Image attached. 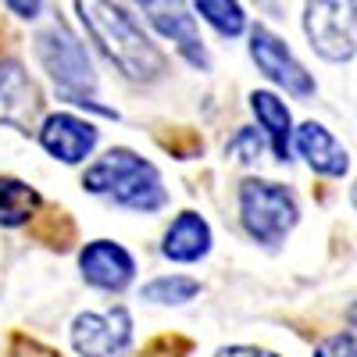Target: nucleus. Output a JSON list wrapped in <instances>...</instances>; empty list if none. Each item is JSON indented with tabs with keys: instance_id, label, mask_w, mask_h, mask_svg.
<instances>
[{
	"instance_id": "1",
	"label": "nucleus",
	"mask_w": 357,
	"mask_h": 357,
	"mask_svg": "<svg viewBox=\"0 0 357 357\" xmlns=\"http://www.w3.org/2000/svg\"><path fill=\"white\" fill-rule=\"evenodd\" d=\"M79 18L89 29L104 54L118 65L126 79L132 82H154L165 72V54L146 40V33L132 22L129 11H122L114 0H75Z\"/></svg>"
},
{
	"instance_id": "2",
	"label": "nucleus",
	"mask_w": 357,
	"mask_h": 357,
	"mask_svg": "<svg viewBox=\"0 0 357 357\" xmlns=\"http://www.w3.org/2000/svg\"><path fill=\"white\" fill-rule=\"evenodd\" d=\"M82 186L93 197H104L114 207L139 211V215L161 211L168 200L161 172L151 161H143L139 154L126 151V146H114V151H107L104 158L89 165L82 175Z\"/></svg>"
},
{
	"instance_id": "3",
	"label": "nucleus",
	"mask_w": 357,
	"mask_h": 357,
	"mask_svg": "<svg viewBox=\"0 0 357 357\" xmlns=\"http://www.w3.org/2000/svg\"><path fill=\"white\" fill-rule=\"evenodd\" d=\"M36 54L43 68L50 72L57 93L72 104H93V93H97V72H93V61H89L86 47L68 33L65 25H50L36 36Z\"/></svg>"
},
{
	"instance_id": "4",
	"label": "nucleus",
	"mask_w": 357,
	"mask_h": 357,
	"mask_svg": "<svg viewBox=\"0 0 357 357\" xmlns=\"http://www.w3.org/2000/svg\"><path fill=\"white\" fill-rule=\"evenodd\" d=\"M240 218L257 243L275 247L296 225L301 207H296V197L286 186L268 183V178H247L240 186Z\"/></svg>"
},
{
	"instance_id": "5",
	"label": "nucleus",
	"mask_w": 357,
	"mask_h": 357,
	"mask_svg": "<svg viewBox=\"0 0 357 357\" xmlns=\"http://www.w3.org/2000/svg\"><path fill=\"white\" fill-rule=\"evenodd\" d=\"M354 0H307L304 33L325 61H350L354 57Z\"/></svg>"
},
{
	"instance_id": "6",
	"label": "nucleus",
	"mask_w": 357,
	"mask_h": 357,
	"mask_svg": "<svg viewBox=\"0 0 357 357\" xmlns=\"http://www.w3.org/2000/svg\"><path fill=\"white\" fill-rule=\"evenodd\" d=\"M132 343V318L126 307L86 311L72 321V347L79 357H126Z\"/></svg>"
},
{
	"instance_id": "7",
	"label": "nucleus",
	"mask_w": 357,
	"mask_h": 357,
	"mask_svg": "<svg viewBox=\"0 0 357 357\" xmlns=\"http://www.w3.org/2000/svg\"><path fill=\"white\" fill-rule=\"evenodd\" d=\"M136 4H139V11L146 15V22H151L168 43H175V50L183 54L190 65H197V68L211 65L207 47H204V40H200L197 18H193V11H190L186 0H136Z\"/></svg>"
},
{
	"instance_id": "8",
	"label": "nucleus",
	"mask_w": 357,
	"mask_h": 357,
	"mask_svg": "<svg viewBox=\"0 0 357 357\" xmlns=\"http://www.w3.org/2000/svg\"><path fill=\"white\" fill-rule=\"evenodd\" d=\"M250 57L275 86L286 89V93H293V97H311L314 93L311 72L296 61L293 50L275 33H268L264 25H254V33H250Z\"/></svg>"
},
{
	"instance_id": "9",
	"label": "nucleus",
	"mask_w": 357,
	"mask_h": 357,
	"mask_svg": "<svg viewBox=\"0 0 357 357\" xmlns=\"http://www.w3.org/2000/svg\"><path fill=\"white\" fill-rule=\"evenodd\" d=\"M40 132V143L50 158H57L61 165H82L89 154H93L97 146V129L93 122H86V118H75L68 111L61 114H47L43 126L36 129Z\"/></svg>"
},
{
	"instance_id": "10",
	"label": "nucleus",
	"mask_w": 357,
	"mask_h": 357,
	"mask_svg": "<svg viewBox=\"0 0 357 357\" xmlns=\"http://www.w3.org/2000/svg\"><path fill=\"white\" fill-rule=\"evenodd\" d=\"M79 268H82V279L97 289L107 293H122L132 275H136V261L122 243H111V240H93L86 243L79 254Z\"/></svg>"
},
{
	"instance_id": "11",
	"label": "nucleus",
	"mask_w": 357,
	"mask_h": 357,
	"mask_svg": "<svg viewBox=\"0 0 357 357\" xmlns=\"http://www.w3.org/2000/svg\"><path fill=\"white\" fill-rule=\"evenodd\" d=\"M40 111L36 82L18 61H0V126H11L18 132H33Z\"/></svg>"
},
{
	"instance_id": "12",
	"label": "nucleus",
	"mask_w": 357,
	"mask_h": 357,
	"mask_svg": "<svg viewBox=\"0 0 357 357\" xmlns=\"http://www.w3.org/2000/svg\"><path fill=\"white\" fill-rule=\"evenodd\" d=\"M296 151H301V158H307V165L318 175L340 178V175L350 172V154L336 143V136L318 122H304L301 129H296Z\"/></svg>"
},
{
	"instance_id": "13",
	"label": "nucleus",
	"mask_w": 357,
	"mask_h": 357,
	"mask_svg": "<svg viewBox=\"0 0 357 357\" xmlns=\"http://www.w3.org/2000/svg\"><path fill=\"white\" fill-rule=\"evenodd\" d=\"M211 250V225H207L197 211H183L165 232V243H161V254L168 261H178V264H193L200 257H207Z\"/></svg>"
},
{
	"instance_id": "14",
	"label": "nucleus",
	"mask_w": 357,
	"mask_h": 357,
	"mask_svg": "<svg viewBox=\"0 0 357 357\" xmlns=\"http://www.w3.org/2000/svg\"><path fill=\"white\" fill-rule=\"evenodd\" d=\"M250 111H254L257 126L264 132V143L275 151V158L289 161V136H293L289 107L275 93H268V89H254V93H250Z\"/></svg>"
},
{
	"instance_id": "15",
	"label": "nucleus",
	"mask_w": 357,
	"mask_h": 357,
	"mask_svg": "<svg viewBox=\"0 0 357 357\" xmlns=\"http://www.w3.org/2000/svg\"><path fill=\"white\" fill-rule=\"evenodd\" d=\"M36 207H40V193L29 183H22V178H0V225L18 229L36 215Z\"/></svg>"
},
{
	"instance_id": "16",
	"label": "nucleus",
	"mask_w": 357,
	"mask_h": 357,
	"mask_svg": "<svg viewBox=\"0 0 357 357\" xmlns=\"http://www.w3.org/2000/svg\"><path fill=\"white\" fill-rule=\"evenodd\" d=\"M193 8L197 15L215 29V33L222 36H240L243 29H247V15L240 8V0H193Z\"/></svg>"
},
{
	"instance_id": "17",
	"label": "nucleus",
	"mask_w": 357,
	"mask_h": 357,
	"mask_svg": "<svg viewBox=\"0 0 357 357\" xmlns=\"http://www.w3.org/2000/svg\"><path fill=\"white\" fill-rule=\"evenodd\" d=\"M197 293H200V282H197V279H186V275H161V279H154V282L143 286V301L165 304V307H178V304H190Z\"/></svg>"
},
{
	"instance_id": "18",
	"label": "nucleus",
	"mask_w": 357,
	"mask_h": 357,
	"mask_svg": "<svg viewBox=\"0 0 357 357\" xmlns=\"http://www.w3.org/2000/svg\"><path fill=\"white\" fill-rule=\"evenodd\" d=\"M225 154L236 158V161H243V165H254V161H261V154H264V136L254 132V129H240V132L229 139Z\"/></svg>"
},
{
	"instance_id": "19",
	"label": "nucleus",
	"mask_w": 357,
	"mask_h": 357,
	"mask_svg": "<svg viewBox=\"0 0 357 357\" xmlns=\"http://www.w3.org/2000/svg\"><path fill=\"white\" fill-rule=\"evenodd\" d=\"M314 357H357L354 333H336V336H329V340L314 350Z\"/></svg>"
},
{
	"instance_id": "20",
	"label": "nucleus",
	"mask_w": 357,
	"mask_h": 357,
	"mask_svg": "<svg viewBox=\"0 0 357 357\" xmlns=\"http://www.w3.org/2000/svg\"><path fill=\"white\" fill-rule=\"evenodd\" d=\"M4 4H8V11L18 15V18H36L40 8H43V0H4Z\"/></svg>"
},
{
	"instance_id": "21",
	"label": "nucleus",
	"mask_w": 357,
	"mask_h": 357,
	"mask_svg": "<svg viewBox=\"0 0 357 357\" xmlns=\"http://www.w3.org/2000/svg\"><path fill=\"white\" fill-rule=\"evenodd\" d=\"M215 357H275V354L257 350V347H222Z\"/></svg>"
}]
</instances>
